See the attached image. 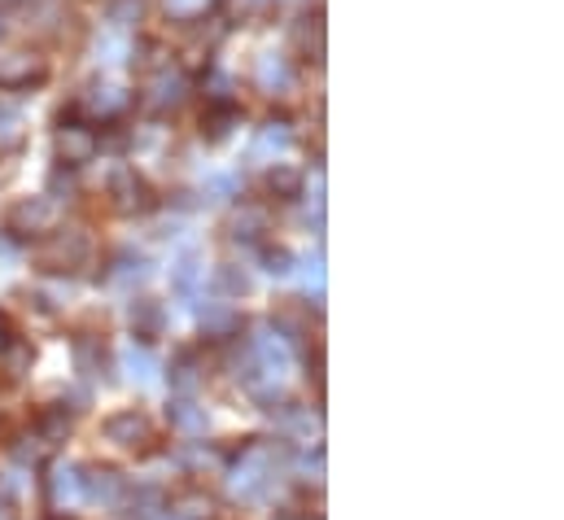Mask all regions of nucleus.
<instances>
[{
    "label": "nucleus",
    "instance_id": "nucleus-1",
    "mask_svg": "<svg viewBox=\"0 0 564 520\" xmlns=\"http://www.w3.org/2000/svg\"><path fill=\"white\" fill-rule=\"evenodd\" d=\"M289 459L281 442H263V437H250L232 451V495L241 503H259L276 490L281 481V468Z\"/></svg>",
    "mask_w": 564,
    "mask_h": 520
},
{
    "label": "nucleus",
    "instance_id": "nucleus-2",
    "mask_svg": "<svg viewBox=\"0 0 564 520\" xmlns=\"http://www.w3.org/2000/svg\"><path fill=\"white\" fill-rule=\"evenodd\" d=\"M97 246L84 228H48L35 246V267L44 275H79L84 267H93Z\"/></svg>",
    "mask_w": 564,
    "mask_h": 520
},
{
    "label": "nucleus",
    "instance_id": "nucleus-3",
    "mask_svg": "<svg viewBox=\"0 0 564 520\" xmlns=\"http://www.w3.org/2000/svg\"><path fill=\"white\" fill-rule=\"evenodd\" d=\"M53 149H57V162L62 166H88L97 153H101V136H97V123H88L84 115L75 110H62L57 115V128H53Z\"/></svg>",
    "mask_w": 564,
    "mask_h": 520
},
{
    "label": "nucleus",
    "instance_id": "nucleus-4",
    "mask_svg": "<svg viewBox=\"0 0 564 520\" xmlns=\"http://www.w3.org/2000/svg\"><path fill=\"white\" fill-rule=\"evenodd\" d=\"M184 101H188V75L184 66H171V57L141 75V106L149 115H175Z\"/></svg>",
    "mask_w": 564,
    "mask_h": 520
},
{
    "label": "nucleus",
    "instance_id": "nucleus-5",
    "mask_svg": "<svg viewBox=\"0 0 564 520\" xmlns=\"http://www.w3.org/2000/svg\"><path fill=\"white\" fill-rule=\"evenodd\" d=\"M106 197H110V210L123 215V219H141L158 206V193L153 184L144 180L137 166H115L110 180H106Z\"/></svg>",
    "mask_w": 564,
    "mask_h": 520
},
{
    "label": "nucleus",
    "instance_id": "nucleus-6",
    "mask_svg": "<svg viewBox=\"0 0 564 520\" xmlns=\"http://www.w3.org/2000/svg\"><path fill=\"white\" fill-rule=\"evenodd\" d=\"M101 437L119 451H132V455H153L158 451V429L149 424V415L128 407V411H115L101 420Z\"/></svg>",
    "mask_w": 564,
    "mask_h": 520
},
{
    "label": "nucleus",
    "instance_id": "nucleus-7",
    "mask_svg": "<svg viewBox=\"0 0 564 520\" xmlns=\"http://www.w3.org/2000/svg\"><path fill=\"white\" fill-rule=\"evenodd\" d=\"M53 66L40 48H9L0 53V93H31L40 84H48Z\"/></svg>",
    "mask_w": 564,
    "mask_h": 520
},
{
    "label": "nucleus",
    "instance_id": "nucleus-8",
    "mask_svg": "<svg viewBox=\"0 0 564 520\" xmlns=\"http://www.w3.org/2000/svg\"><path fill=\"white\" fill-rule=\"evenodd\" d=\"M53 224H57L53 197H18V202L4 210V232H9L13 241H40Z\"/></svg>",
    "mask_w": 564,
    "mask_h": 520
},
{
    "label": "nucleus",
    "instance_id": "nucleus-9",
    "mask_svg": "<svg viewBox=\"0 0 564 520\" xmlns=\"http://www.w3.org/2000/svg\"><path fill=\"white\" fill-rule=\"evenodd\" d=\"M75 486H79V499L84 503H101V508H115L128 477L119 468H106V464H84L75 468Z\"/></svg>",
    "mask_w": 564,
    "mask_h": 520
},
{
    "label": "nucleus",
    "instance_id": "nucleus-10",
    "mask_svg": "<svg viewBox=\"0 0 564 520\" xmlns=\"http://www.w3.org/2000/svg\"><path fill=\"white\" fill-rule=\"evenodd\" d=\"M75 115H84L88 123H115L123 110H128V97L115 88V84H101V79H93L79 97H75V106H70Z\"/></svg>",
    "mask_w": 564,
    "mask_h": 520
},
{
    "label": "nucleus",
    "instance_id": "nucleus-11",
    "mask_svg": "<svg viewBox=\"0 0 564 520\" xmlns=\"http://www.w3.org/2000/svg\"><path fill=\"white\" fill-rule=\"evenodd\" d=\"M272 232V210L263 202H241L232 215H228V237L237 246H263Z\"/></svg>",
    "mask_w": 564,
    "mask_h": 520
},
{
    "label": "nucleus",
    "instance_id": "nucleus-12",
    "mask_svg": "<svg viewBox=\"0 0 564 520\" xmlns=\"http://www.w3.org/2000/svg\"><path fill=\"white\" fill-rule=\"evenodd\" d=\"M197 328H202L206 342H232V337H241L246 319L228 302H206V306H197Z\"/></svg>",
    "mask_w": 564,
    "mask_h": 520
},
{
    "label": "nucleus",
    "instance_id": "nucleus-13",
    "mask_svg": "<svg viewBox=\"0 0 564 520\" xmlns=\"http://www.w3.org/2000/svg\"><path fill=\"white\" fill-rule=\"evenodd\" d=\"M119 517L123 520H158L162 512H166V495L158 490V486H149V481H128L123 486V495H119Z\"/></svg>",
    "mask_w": 564,
    "mask_h": 520
},
{
    "label": "nucleus",
    "instance_id": "nucleus-14",
    "mask_svg": "<svg viewBox=\"0 0 564 520\" xmlns=\"http://www.w3.org/2000/svg\"><path fill=\"white\" fill-rule=\"evenodd\" d=\"M254 84L263 97H289L297 88V71L284 53H263L259 66H254Z\"/></svg>",
    "mask_w": 564,
    "mask_h": 520
},
{
    "label": "nucleus",
    "instance_id": "nucleus-15",
    "mask_svg": "<svg viewBox=\"0 0 564 520\" xmlns=\"http://www.w3.org/2000/svg\"><path fill=\"white\" fill-rule=\"evenodd\" d=\"M70 355H75V368H79L84 377H101V381H110V377H115V359H110V350H106V342H101V337L79 333V337L70 342Z\"/></svg>",
    "mask_w": 564,
    "mask_h": 520
},
{
    "label": "nucleus",
    "instance_id": "nucleus-16",
    "mask_svg": "<svg viewBox=\"0 0 564 520\" xmlns=\"http://www.w3.org/2000/svg\"><path fill=\"white\" fill-rule=\"evenodd\" d=\"M293 40H297V57H302V62L324 66V57H328V31H324V13H319V9L297 22Z\"/></svg>",
    "mask_w": 564,
    "mask_h": 520
},
{
    "label": "nucleus",
    "instance_id": "nucleus-17",
    "mask_svg": "<svg viewBox=\"0 0 564 520\" xmlns=\"http://www.w3.org/2000/svg\"><path fill=\"white\" fill-rule=\"evenodd\" d=\"M166 420H171V429L184 433V437H202V433L210 429V415H206V407H202L193 393H175L171 407H166Z\"/></svg>",
    "mask_w": 564,
    "mask_h": 520
},
{
    "label": "nucleus",
    "instance_id": "nucleus-18",
    "mask_svg": "<svg viewBox=\"0 0 564 520\" xmlns=\"http://www.w3.org/2000/svg\"><path fill=\"white\" fill-rule=\"evenodd\" d=\"M171 393H197L202 390V381H206V372H202V355L197 350H180L175 359H171Z\"/></svg>",
    "mask_w": 564,
    "mask_h": 520
},
{
    "label": "nucleus",
    "instance_id": "nucleus-19",
    "mask_svg": "<svg viewBox=\"0 0 564 520\" xmlns=\"http://www.w3.org/2000/svg\"><path fill=\"white\" fill-rule=\"evenodd\" d=\"M241 123V106L237 101H219V106H206V115H202V136L210 140V144H224L232 128Z\"/></svg>",
    "mask_w": 564,
    "mask_h": 520
},
{
    "label": "nucleus",
    "instance_id": "nucleus-20",
    "mask_svg": "<svg viewBox=\"0 0 564 520\" xmlns=\"http://www.w3.org/2000/svg\"><path fill=\"white\" fill-rule=\"evenodd\" d=\"M171 512L180 520H210L215 517V495H206V486H184L171 495Z\"/></svg>",
    "mask_w": 564,
    "mask_h": 520
},
{
    "label": "nucleus",
    "instance_id": "nucleus-21",
    "mask_svg": "<svg viewBox=\"0 0 564 520\" xmlns=\"http://www.w3.org/2000/svg\"><path fill=\"white\" fill-rule=\"evenodd\" d=\"M70 429H75V411H66V402H53V407H44V411L35 415V433H40L48 446L66 442Z\"/></svg>",
    "mask_w": 564,
    "mask_h": 520
},
{
    "label": "nucleus",
    "instance_id": "nucleus-22",
    "mask_svg": "<svg viewBox=\"0 0 564 520\" xmlns=\"http://www.w3.org/2000/svg\"><path fill=\"white\" fill-rule=\"evenodd\" d=\"M289 144H293V131H289V123H276V119H272V123H263V128H259L254 144H250V158H254V162H268V158L276 162Z\"/></svg>",
    "mask_w": 564,
    "mask_h": 520
},
{
    "label": "nucleus",
    "instance_id": "nucleus-23",
    "mask_svg": "<svg viewBox=\"0 0 564 520\" xmlns=\"http://www.w3.org/2000/svg\"><path fill=\"white\" fill-rule=\"evenodd\" d=\"M128 319H132V333H137L141 342H153V337L166 328V311H162V302H153V297H137L132 311H128Z\"/></svg>",
    "mask_w": 564,
    "mask_h": 520
},
{
    "label": "nucleus",
    "instance_id": "nucleus-24",
    "mask_svg": "<svg viewBox=\"0 0 564 520\" xmlns=\"http://www.w3.org/2000/svg\"><path fill=\"white\" fill-rule=\"evenodd\" d=\"M302 171L297 166H289V162H276L268 175H263V188H268V197H276V202H297L302 197Z\"/></svg>",
    "mask_w": 564,
    "mask_h": 520
},
{
    "label": "nucleus",
    "instance_id": "nucleus-25",
    "mask_svg": "<svg viewBox=\"0 0 564 520\" xmlns=\"http://www.w3.org/2000/svg\"><path fill=\"white\" fill-rule=\"evenodd\" d=\"M272 328L281 333L284 342H302V337H311V311L297 306V302H281L276 315H272Z\"/></svg>",
    "mask_w": 564,
    "mask_h": 520
},
{
    "label": "nucleus",
    "instance_id": "nucleus-26",
    "mask_svg": "<svg viewBox=\"0 0 564 520\" xmlns=\"http://www.w3.org/2000/svg\"><path fill=\"white\" fill-rule=\"evenodd\" d=\"M106 280H110L115 289H137V284H144V280H149V262L137 259V254H119V259L110 262Z\"/></svg>",
    "mask_w": 564,
    "mask_h": 520
},
{
    "label": "nucleus",
    "instance_id": "nucleus-27",
    "mask_svg": "<svg viewBox=\"0 0 564 520\" xmlns=\"http://www.w3.org/2000/svg\"><path fill=\"white\" fill-rule=\"evenodd\" d=\"M202 275H206L202 259H197V254H184V259L171 267V289H175L180 297H193L197 284H202Z\"/></svg>",
    "mask_w": 564,
    "mask_h": 520
},
{
    "label": "nucleus",
    "instance_id": "nucleus-28",
    "mask_svg": "<svg viewBox=\"0 0 564 520\" xmlns=\"http://www.w3.org/2000/svg\"><path fill=\"white\" fill-rule=\"evenodd\" d=\"M215 289H219L224 297H246V293L254 289V280H250V271H246V267L224 262V267H215Z\"/></svg>",
    "mask_w": 564,
    "mask_h": 520
},
{
    "label": "nucleus",
    "instance_id": "nucleus-29",
    "mask_svg": "<svg viewBox=\"0 0 564 520\" xmlns=\"http://www.w3.org/2000/svg\"><path fill=\"white\" fill-rule=\"evenodd\" d=\"M9 451H13V459H18L22 468H40V464L48 459V451H53V446H48V442H44V437L31 429V433L13 437V446H9Z\"/></svg>",
    "mask_w": 564,
    "mask_h": 520
},
{
    "label": "nucleus",
    "instance_id": "nucleus-30",
    "mask_svg": "<svg viewBox=\"0 0 564 520\" xmlns=\"http://www.w3.org/2000/svg\"><path fill=\"white\" fill-rule=\"evenodd\" d=\"M123 368H128V377L137 386H153L158 381V359L149 355V346H128L123 350Z\"/></svg>",
    "mask_w": 564,
    "mask_h": 520
},
{
    "label": "nucleus",
    "instance_id": "nucleus-31",
    "mask_svg": "<svg viewBox=\"0 0 564 520\" xmlns=\"http://www.w3.org/2000/svg\"><path fill=\"white\" fill-rule=\"evenodd\" d=\"M281 411V424L289 433H302V437H311L315 429H319V415H311V407H297V402H284L276 407Z\"/></svg>",
    "mask_w": 564,
    "mask_h": 520
},
{
    "label": "nucleus",
    "instance_id": "nucleus-32",
    "mask_svg": "<svg viewBox=\"0 0 564 520\" xmlns=\"http://www.w3.org/2000/svg\"><path fill=\"white\" fill-rule=\"evenodd\" d=\"M149 9V0H106V18L115 26H137Z\"/></svg>",
    "mask_w": 564,
    "mask_h": 520
},
{
    "label": "nucleus",
    "instance_id": "nucleus-33",
    "mask_svg": "<svg viewBox=\"0 0 564 520\" xmlns=\"http://www.w3.org/2000/svg\"><path fill=\"white\" fill-rule=\"evenodd\" d=\"M48 499L62 508V503H70V499H79V486H75V468H53V477H48Z\"/></svg>",
    "mask_w": 564,
    "mask_h": 520
},
{
    "label": "nucleus",
    "instance_id": "nucleus-34",
    "mask_svg": "<svg viewBox=\"0 0 564 520\" xmlns=\"http://www.w3.org/2000/svg\"><path fill=\"white\" fill-rule=\"evenodd\" d=\"M18 140H22V115L9 101H0V149H13Z\"/></svg>",
    "mask_w": 564,
    "mask_h": 520
},
{
    "label": "nucleus",
    "instance_id": "nucleus-35",
    "mask_svg": "<svg viewBox=\"0 0 564 520\" xmlns=\"http://www.w3.org/2000/svg\"><path fill=\"white\" fill-rule=\"evenodd\" d=\"M263 267H268V275H289V271H293V250H284V246H263Z\"/></svg>",
    "mask_w": 564,
    "mask_h": 520
},
{
    "label": "nucleus",
    "instance_id": "nucleus-36",
    "mask_svg": "<svg viewBox=\"0 0 564 520\" xmlns=\"http://www.w3.org/2000/svg\"><path fill=\"white\" fill-rule=\"evenodd\" d=\"M311 271H306V293H311V306H315V315L324 311V259L306 262Z\"/></svg>",
    "mask_w": 564,
    "mask_h": 520
},
{
    "label": "nucleus",
    "instance_id": "nucleus-37",
    "mask_svg": "<svg viewBox=\"0 0 564 520\" xmlns=\"http://www.w3.org/2000/svg\"><path fill=\"white\" fill-rule=\"evenodd\" d=\"M232 84H228V75H219V71H210V79H206V106H219V101H232V93H228Z\"/></svg>",
    "mask_w": 564,
    "mask_h": 520
},
{
    "label": "nucleus",
    "instance_id": "nucleus-38",
    "mask_svg": "<svg viewBox=\"0 0 564 520\" xmlns=\"http://www.w3.org/2000/svg\"><path fill=\"white\" fill-rule=\"evenodd\" d=\"M9 342H13V324H9V315H0V355L9 350Z\"/></svg>",
    "mask_w": 564,
    "mask_h": 520
},
{
    "label": "nucleus",
    "instance_id": "nucleus-39",
    "mask_svg": "<svg viewBox=\"0 0 564 520\" xmlns=\"http://www.w3.org/2000/svg\"><path fill=\"white\" fill-rule=\"evenodd\" d=\"M0 520H18V508L9 499H0Z\"/></svg>",
    "mask_w": 564,
    "mask_h": 520
},
{
    "label": "nucleus",
    "instance_id": "nucleus-40",
    "mask_svg": "<svg viewBox=\"0 0 564 520\" xmlns=\"http://www.w3.org/2000/svg\"><path fill=\"white\" fill-rule=\"evenodd\" d=\"M0 40H4V18H0Z\"/></svg>",
    "mask_w": 564,
    "mask_h": 520
},
{
    "label": "nucleus",
    "instance_id": "nucleus-41",
    "mask_svg": "<svg viewBox=\"0 0 564 520\" xmlns=\"http://www.w3.org/2000/svg\"><path fill=\"white\" fill-rule=\"evenodd\" d=\"M281 520H302V517H281Z\"/></svg>",
    "mask_w": 564,
    "mask_h": 520
}]
</instances>
